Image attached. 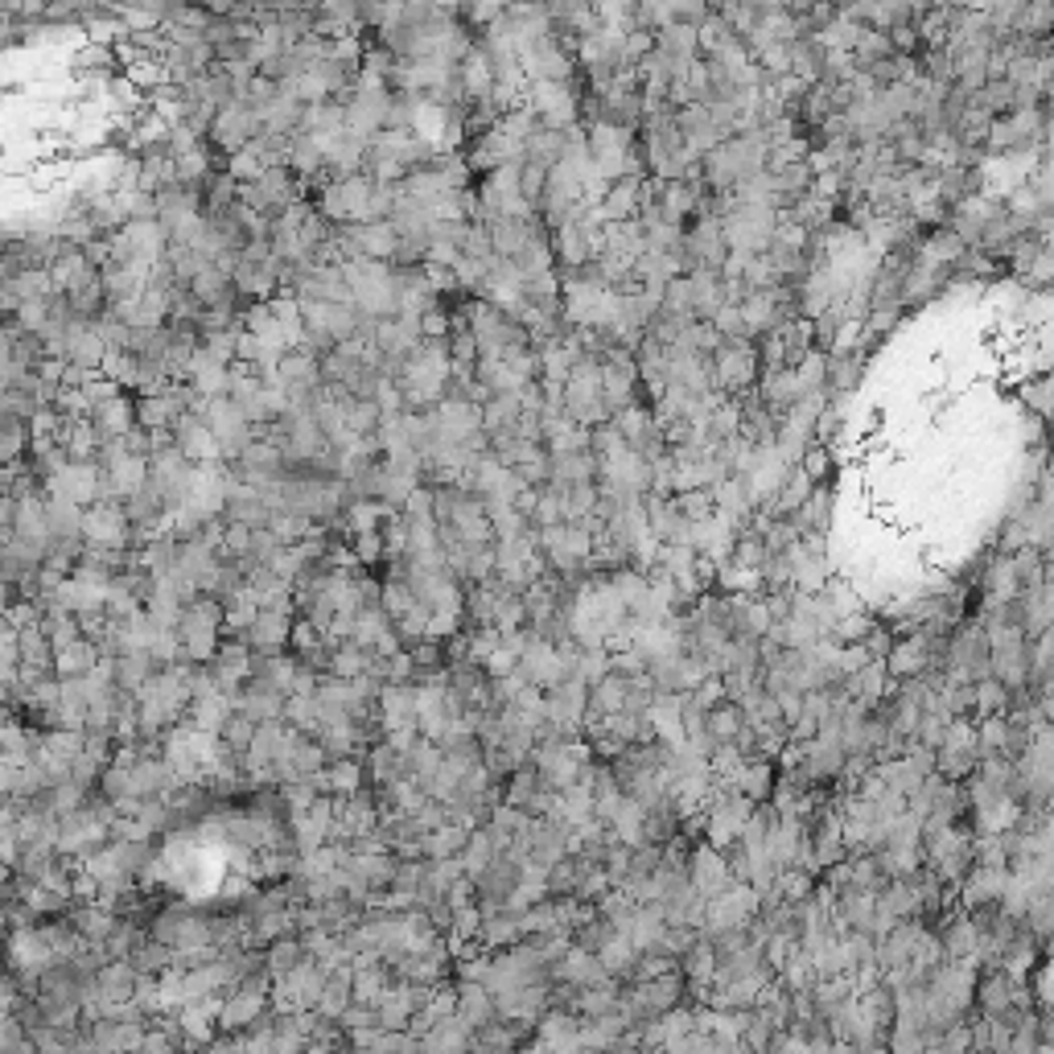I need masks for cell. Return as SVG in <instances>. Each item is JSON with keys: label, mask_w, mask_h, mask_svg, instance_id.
Masks as SVG:
<instances>
[{"label": "cell", "mask_w": 1054, "mask_h": 1054, "mask_svg": "<svg viewBox=\"0 0 1054 1054\" xmlns=\"http://www.w3.org/2000/svg\"><path fill=\"white\" fill-rule=\"evenodd\" d=\"M112 672H116V684L124 692H141L149 680H157V675L165 672L161 663L149 655V651H128V655H120V660H112Z\"/></svg>", "instance_id": "27"}, {"label": "cell", "mask_w": 1054, "mask_h": 1054, "mask_svg": "<svg viewBox=\"0 0 1054 1054\" xmlns=\"http://www.w3.org/2000/svg\"><path fill=\"white\" fill-rule=\"evenodd\" d=\"M762 380V363H759V347L750 338H737V342H725L717 354H713V383L721 392H754V383Z\"/></svg>", "instance_id": "3"}, {"label": "cell", "mask_w": 1054, "mask_h": 1054, "mask_svg": "<svg viewBox=\"0 0 1054 1054\" xmlns=\"http://www.w3.org/2000/svg\"><path fill=\"white\" fill-rule=\"evenodd\" d=\"M367 774H371V787H400V783H412V762H408L404 750H395L392 742L371 745L363 754Z\"/></svg>", "instance_id": "15"}, {"label": "cell", "mask_w": 1054, "mask_h": 1054, "mask_svg": "<svg viewBox=\"0 0 1054 1054\" xmlns=\"http://www.w3.org/2000/svg\"><path fill=\"white\" fill-rule=\"evenodd\" d=\"M99 663H103V648L91 639H79V643L58 651V680H87V675L99 672Z\"/></svg>", "instance_id": "28"}, {"label": "cell", "mask_w": 1054, "mask_h": 1054, "mask_svg": "<svg viewBox=\"0 0 1054 1054\" xmlns=\"http://www.w3.org/2000/svg\"><path fill=\"white\" fill-rule=\"evenodd\" d=\"M293 614H281V610H260L255 626L248 631V648L260 651V655H277V651H289V639H293Z\"/></svg>", "instance_id": "17"}, {"label": "cell", "mask_w": 1054, "mask_h": 1054, "mask_svg": "<svg viewBox=\"0 0 1054 1054\" xmlns=\"http://www.w3.org/2000/svg\"><path fill=\"white\" fill-rule=\"evenodd\" d=\"M235 704H240V713H248V717H252L255 725H268V721H284L289 696H284V692L277 689V684H268V680L252 675V680H248V684L240 689Z\"/></svg>", "instance_id": "12"}, {"label": "cell", "mask_w": 1054, "mask_h": 1054, "mask_svg": "<svg viewBox=\"0 0 1054 1054\" xmlns=\"http://www.w3.org/2000/svg\"><path fill=\"white\" fill-rule=\"evenodd\" d=\"M458 1017H462L470 1030H482L499 1022V1005H494V993L486 984H470L458 981Z\"/></svg>", "instance_id": "18"}, {"label": "cell", "mask_w": 1054, "mask_h": 1054, "mask_svg": "<svg viewBox=\"0 0 1054 1054\" xmlns=\"http://www.w3.org/2000/svg\"><path fill=\"white\" fill-rule=\"evenodd\" d=\"M380 721L383 730H388V737L392 733H404V730H416V721H421V709H416V684H383L380 692Z\"/></svg>", "instance_id": "13"}, {"label": "cell", "mask_w": 1054, "mask_h": 1054, "mask_svg": "<svg viewBox=\"0 0 1054 1054\" xmlns=\"http://www.w3.org/2000/svg\"><path fill=\"white\" fill-rule=\"evenodd\" d=\"M137 988H141V972L128 960H112L108 968H99L91 1001H137Z\"/></svg>", "instance_id": "20"}, {"label": "cell", "mask_w": 1054, "mask_h": 1054, "mask_svg": "<svg viewBox=\"0 0 1054 1054\" xmlns=\"http://www.w3.org/2000/svg\"><path fill=\"white\" fill-rule=\"evenodd\" d=\"M375 185L380 182H375L371 173H354V178H347V182H338V194H342V207H347V219H351V223H367Z\"/></svg>", "instance_id": "36"}, {"label": "cell", "mask_w": 1054, "mask_h": 1054, "mask_svg": "<svg viewBox=\"0 0 1054 1054\" xmlns=\"http://www.w3.org/2000/svg\"><path fill=\"white\" fill-rule=\"evenodd\" d=\"M598 960H602V968L610 972L614 981L626 984V981H631L634 960H639V947H634V943L619 931V935H614V940H610V943L602 947V952H598Z\"/></svg>", "instance_id": "39"}, {"label": "cell", "mask_w": 1054, "mask_h": 1054, "mask_svg": "<svg viewBox=\"0 0 1054 1054\" xmlns=\"http://www.w3.org/2000/svg\"><path fill=\"white\" fill-rule=\"evenodd\" d=\"M83 540H87V549L132 552V520H128L124 503L87 506V515H83Z\"/></svg>", "instance_id": "5"}, {"label": "cell", "mask_w": 1054, "mask_h": 1054, "mask_svg": "<svg viewBox=\"0 0 1054 1054\" xmlns=\"http://www.w3.org/2000/svg\"><path fill=\"white\" fill-rule=\"evenodd\" d=\"M458 79H462L470 103H491V96H494V67H491L486 46L474 42L470 50H465V58L458 62Z\"/></svg>", "instance_id": "16"}, {"label": "cell", "mask_w": 1054, "mask_h": 1054, "mask_svg": "<svg viewBox=\"0 0 1054 1054\" xmlns=\"http://www.w3.org/2000/svg\"><path fill=\"white\" fill-rule=\"evenodd\" d=\"M255 733H260V725H255L248 713H231V721H227L223 730H219V742L227 745V750H235V754H243L248 759V750H252V742H255Z\"/></svg>", "instance_id": "43"}, {"label": "cell", "mask_w": 1054, "mask_h": 1054, "mask_svg": "<svg viewBox=\"0 0 1054 1054\" xmlns=\"http://www.w3.org/2000/svg\"><path fill=\"white\" fill-rule=\"evenodd\" d=\"M528 824H532V815L520 812V807H511V803H499L491 812V820L482 824V829L491 832V841L499 844V853H506L511 844L520 841L523 832H528Z\"/></svg>", "instance_id": "30"}, {"label": "cell", "mask_w": 1054, "mask_h": 1054, "mask_svg": "<svg viewBox=\"0 0 1054 1054\" xmlns=\"http://www.w3.org/2000/svg\"><path fill=\"white\" fill-rule=\"evenodd\" d=\"M499 857V844L491 841V832L486 829H474V836H470V844H465V853L458 861H462V870H465V877L474 882L491 861Z\"/></svg>", "instance_id": "42"}, {"label": "cell", "mask_w": 1054, "mask_h": 1054, "mask_svg": "<svg viewBox=\"0 0 1054 1054\" xmlns=\"http://www.w3.org/2000/svg\"><path fill=\"white\" fill-rule=\"evenodd\" d=\"M91 421H96V429L103 433V441H124L132 429H141V424H137V400H132V395H116L112 404L96 408Z\"/></svg>", "instance_id": "22"}, {"label": "cell", "mask_w": 1054, "mask_h": 1054, "mask_svg": "<svg viewBox=\"0 0 1054 1054\" xmlns=\"http://www.w3.org/2000/svg\"><path fill=\"white\" fill-rule=\"evenodd\" d=\"M128 964L141 972V976H165V972L173 968V947H165V943H157L144 935L141 947L128 956Z\"/></svg>", "instance_id": "41"}, {"label": "cell", "mask_w": 1054, "mask_h": 1054, "mask_svg": "<svg viewBox=\"0 0 1054 1054\" xmlns=\"http://www.w3.org/2000/svg\"><path fill=\"white\" fill-rule=\"evenodd\" d=\"M108 354H112V347L103 342L96 322H79V318H74V322L67 325V363L83 367V371H103Z\"/></svg>", "instance_id": "11"}, {"label": "cell", "mask_w": 1054, "mask_h": 1054, "mask_svg": "<svg viewBox=\"0 0 1054 1054\" xmlns=\"http://www.w3.org/2000/svg\"><path fill=\"white\" fill-rule=\"evenodd\" d=\"M173 445L182 450V458L190 465L223 462V450H219V441H214L211 424L202 421V412H182V416L173 421Z\"/></svg>", "instance_id": "7"}, {"label": "cell", "mask_w": 1054, "mask_h": 1054, "mask_svg": "<svg viewBox=\"0 0 1054 1054\" xmlns=\"http://www.w3.org/2000/svg\"><path fill=\"white\" fill-rule=\"evenodd\" d=\"M1038 1026H1042V1046L1054 1051V1010H1038Z\"/></svg>", "instance_id": "50"}, {"label": "cell", "mask_w": 1054, "mask_h": 1054, "mask_svg": "<svg viewBox=\"0 0 1054 1054\" xmlns=\"http://www.w3.org/2000/svg\"><path fill=\"white\" fill-rule=\"evenodd\" d=\"M549 165H540V161H523L520 165V194L528 198L535 207V214H540V202H544V190H549Z\"/></svg>", "instance_id": "45"}, {"label": "cell", "mask_w": 1054, "mask_h": 1054, "mask_svg": "<svg viewBox=\"0 0 1054 1054\" xmlns=\"http://www.w3.org/2000/svg\"><path fill=\"white\" fill-rule=\"evenodd\" d=\"M886 672L894 684H911L931 672V639L927 634H899V643L890 651Z\"/></svg>", "instance_id": "9"}, {"label": "cell", "mask_w": 1054, "mask_h": 1054, "mask_svg": "<svg viewBox=\"0 0 1054 1054\" xmlns=\"http://www.w3.org/2000/svg\"><path fill=\"white\" fill-rule=\"evenodd\" d=\"M730 783L742 791L750 803H771L774 787H779V766H774L771 759H750Z\"/></svg>", "instance_id": "19"}, {"label": "cell", "mask_w": 1054, "mask_h": 1054, "mask_svg": "<svg viewBox=\"0 0 1054 1054\" xmlns=\"http://www.w3.org/2000/svg\"><path fill=\"white\" fill-rule=\"evenodd\" d=\"M742 730H745V709L737 701H725V704H717V709L704 713V733L713 737V745L737 742V733Z\"/></svg>", "instance_id": "35"}, {"label": "cell", "mask_w": 1054, "mask_h": 1054, "mask_svg": "<svg viewBox=\"0 0 1054 1054\" xmlns=\"http://www.w3.org/2000/svg\"><path fill=\"white\" fill-rule=\"evenodd\" d=\"M347 544H351L354 556L363 561V569H367V564H380V561H388V549H383V535H380V532H359V535H351Z\"/></svg>", "instance_id": "48"}, {"label": "cell", "mask_w": 1054, "mask_h": 1054, "mask_svg": "<svg viewBox=\"0 0 1054 1054\" xmlns=\"http://www.w3.org/2000/svg\"><path fill=\"white\" fill-rule=\"evenodd\" d=\"M182 416V408L169 392L161 395H137V424L149 429V433H161V429H173V421Z\"/></svg>", "instance_id": "34"}, {"label": "cell", "mask_w": 1054, "mask_h": 1054, "mask_svg": "<svg viewBox=\"0 0 1054 1054\" xmlns=\"http://www.w3.org/2000/svg\"><path fill=\"white\" fill-rule=\"evenodd\" d=\"M626 696H631V675L610 672L590 689V717H619V713H626Z\"/></svg>", "instance_id": "25"}, {"label": "cell", "mask_w": 1054, "mask_h": 1054, "mask_svg": "<svg viewBox=\"0 0 1054 1054\" xmlns=\"http://www.w3.org/2000/svg\"><path fill=\"white\" fill-rule=\"evenodd\" d=\"M289 169H293L301 182H313L325 169L322 144L313 141V137H305V132H297L293 141H289Z\"/></svg>", "instance_id": "37"}, {"label": "cell", "mask_w": 1054, "mask_h": 1054, "mask_svg": "<svg viewBox=\"0 0 1054 1054\" xmlns=\"http://www.w3.org/2000/svg\"><path fill=\"white\" fill-rule=\"evenodd\" d=\"M354 1005V968L351 964H342V968H330L325 972V988H322V1001H318V1010L322 1017H330V1022H338L342 1013Z\"/></svg>", "instance_id": "23"}, {"label": "cell", "mask_w": 1054, "mask_h": 1054, "mask_svg": "<svg viewBox=\"0 0 1054 1054\" xmlns=\"http://www.w3.org/2000/svg\"><path fill=\"white\" fill-rule=\"evenodd\" d=\"M1013 1010H1034V993L1022 981H1013L1005 968H981V976H976V1013L981 1017H1005Z\"/></svg>", "instance_id": "4"}, {"label": "cell", "mask_w": 1054, "mask_h": 1054, "mask_svg": "<svg viewBox=\"0 0 1054 1054\" xmlns=\"http://www.w3.org/2000/svg\"><path fill=\"white\" fill-rule=\"evenodd\" d=\"M684 997H689L684 972H672V976H660V981L648 984H626V1013H631V1022H651V1017L680 1010Z\"/></svg>", "instance_id": "2"}, {"label": "cell", "mask_w": 1054, "mask_h": 1054, "mask_svg": "<svg viewBox=\"0 0 1054 1054\" xmlns=\"http://www.w3.org/2000/svg\"><path fill=\"white\" fill-rule=\"evenodd\" d=\"M375 660H380V655H375L371 648H359L354 639H347V643H334L330 675H338V680H359V675H371Z\"/></svg>", "instance_id": "31"}, {"label": "cell", "mask_w": 1054, "mask_h": 1054, "mask_svg": "<svg viewBox=\"0 0 1054 1054\" xmlns=\"http://www.w3.org/2000/svg\"><path fill=\"white\" fill-rule=\"evenodd\" d=\"M923 1054H952V1051H947L943 1042H931V1046H927V1051H923Z\"/></svg>", "instance_id": "52"}, {"label": "cell", "mask_w": 1054, "mask_h": 1054, "mask_svg": "<svg viewBox=\"0 0 1054 1054\" xmlns=\"http://www.w3.org/2000/svg\"><path fill=\"white\" fill-rule=\"evenodd\" d=\"M689 877H692V886L701 890L709 902L721 899V894H730V890L737 886V877H733V870H730V857H725V853H717L713 844H696L692 865H689Z\"/></svg>", "instance_id": "8"}, {"label": "cell", "mask_w": 1054, "mask_h": 1054, "mask_svg": "<svg viewBox=\"0 0 1054 1054\" xmlns=\"http://www.w3.org/2000/svg\"><path fill=\"white\" fill-rule=\"evenodd\" d=\"M556 981H564V984H576V988H593V984H605V981H614L610 972L602 968V960L593 956V952H569V956L556 964V972H552Z\"/></svg>", "instance_id": "26"}, {"label": "cell", "mask_w": 1054, "mask_h": 1054, "mask_svg": "<svg viewBox=\"0 0 1054 1054\" xmlns=\"http://www.w3.org/2000/svg\"><path fill=\"white\" fill-rule=\"evenodd\" d=\"M556 523H564V491L544 486V491H540V503H535L532 528L535 532H544V528H556Z\"/></svg>", "instance_id": "46"}, {"label": "cell", "mask_w": 1054, "mask_h": 1054, "mask_svg": "<svg viewBox=\"0 0 1054 1054\" xmlns=\"http://www.w3.org/2000/svg\"><path fill=\"white\" fill-rule=\"evenodd\" d=\"M198 412H202V421L211 424L214 441H219V450H223V462H240L243 453H248V445L255 441V424L248 421V412H243L231 395L207 400Z\"/></svg>", "instance_id": "1"}, {"label": "cell", "mask_w": 1054, "mask_h": 1054, "mask_svg": "<svg viewBox=\"0 0 1054 1054\" xmlns=\"http://www.w3.org/2000/svg\"><path fill=\"white\" fill-rule=\"evenodd\" d=\"M857 1005H861V1013H865V1022H873L882 1034H890L894 1022H899V993H894L886 981L865 988V993L857 997Z\"/></svg>", "instance_id": "29"}, {"label": "cell", "mask_w": 1054, "mask_h": 1054, "mask_svg": "<svg viewBox=\"0 0 1054 1054\" xmlns=\"http://www.w3.org/2000/svg\"><path fill=\"white\" fill-rule=\"evenodd\" d=\"M680 972H684L689 984H717V952H713V943H696L689 956L680 960Z\"/></svg>", "instance_id": "40"}, {"label": "cell", "mask_w": 1054, "mask_h": 1054, "mask_svg": "<svg viewBox=\"0 0 1054 1054\" xmlns=\"http://www.w3.org/2000/svg\"><path fill=\"white\" fill-rule=\"evenodd\" d=\"M268 952V972H272V981H284V976H293L305 960H310V952H305V943H301V935H289V940H277L272 947H264Z\"/></svg>", "instance_id": "38"}, {"label": "cell", "mask_w": 1054, "mask_h": 1054, "mask_svg": "<svg viewBox=\"0 0 1054 1054\" xmlns=\"http://www.w3.org/2000/svg\"><path fill=\"white\" fill-rule=\"evenodd\" d=\"M255 137H264V120H260V112H255V108H248V103H240V99H235V103H227L223 112L214 116L211 141H214V149H219V153H227V157L243 153V149H248Z\"/></svg>", "instance_id": "6"}, {"label": "cell", "mask_w": 1054, "mask_h": 1054, "mask_svg": "<svg viewBox=\"0 0 1054 1054\" xmlns=\"http://www.w3.org/2000/svg\"><path fill=\"white\" fill-rule=\"evenodd\" d=\"M672 972H680V960L660 956V952H639L626 984H648V981H660V976H672Z\"/></svg>", "instance_id": "44"}, {"label": "cell", "mask_w": 1054, "mask_h": 1054, "mask_svg": "<svg viewBox=\"0 0 1054 1054\" xmlns=\"http://www.w3.org/2000/svg\"><path fill=\"white\" fill-rule=\"evenodd\" d=\"M482 766H486V774H491V779H494V783H499V787H506V779H511V774L520 771L523 759H520V754H511L506 745H494V750H486V759H482Z\"/></svg>", "instance_id": "47"}, {"label": "cell", "mask_w": 1054, "mask_h": 1054, "mask_svg": "<svg viewBox=\"0 0 1054 1054\" xmlns=\"http://www.w3.org/2000/svg\"><path fill=\"white\" fill-rule=\"evenodd\" d=\"M474 836V824L470 820H453L445 829H436L424 836V861H458L465 853V844Z\"/></svg>", "instance_id": "24"}, {"label": "cell", "mask_w": 1054, "mask_h": 1054, "mask_svg": "<svg viewBox=\"0 0 1054 1054\" xmlns=\"http://www.w3.org/2000/svg\"><path fill=\"white\" fill-rule=\"evenodd\" d=\"M643 1054H667V1046H643Z\"/></svg>", "instance_id": "53"}, {"label": "cell", "mask_w": 1054, "mask_h": 1054, "mask_svg": "<svg viewBox=\"0 0 1054 1054\" xmlns=\"http://www.w3.org/2000/svg\"><path fill=\"white\" fill-rule=\"evenodd\" d=\"M614 935H619V927H614V923H610V919H605L598 906H593V911L585 914V919H581L573 931H569V940H573L576 952H593V956H598V952H602V947L614 940Z\"/></svg>", "instance_id": "33"}, {"label": "cell", "mask_w": 1054, "mask_h": 1054, "mask_svg": "<svg viewBox=\"0 0 1054 1054\" xmlns=\"http://www.w3.org/2000/svg\"><path fill=\"white\" fill-rule=\"evenodd\" d=\"M800 470H803V474H807L812 482H820L824 474H829V450H824V441H815V445H807V450H803Z\"/></svg>", "instance_id": "49"}, {"label": "cell", "mask_w": 1054, "mask_h": 1054, "mask_svg": "<svg viewBox=\"0 0 1054 1054\" xmlns=\"http://www.w3.org/2000/svg\"><path fill=\"white\" fill-rule=\"evenodd\" d=\"M470 1038H474V1030L453 1013L445 1022H436V1030L424 1038V1054H470Z\"/></svg>", "instance_id": "32"}, {"label": "cell", "mask_w": 1054, "mask_h": 1054, "mask_svg": "<svg viewBox=\"0 0 1054 1054\" xmlns=\"http://www.w3.org/2000/svg\"><path fill=\"white\" fill-rule=\"evenodd\" d=\"M605 1054H643V1046H639V1042H634V1038H619V1042H614V1046H610V1051H605Z\"/></svg>", "instance_id": "51"}, {"label": "cell", "mask_w": 1054, "mask_h": 1054, "mask_svg": "<svg viewBox=\"0 0 1054 1054\" xmlns=\"http://www.w3.org/2000/svg\"><path fill=\"white\" fill-rule=\"evenodd\" d=\"M935 935L943 943V956L956 964H976V923L968 911H947L935 923Z\"/></svg>", "instance_id": "14"}, {"label": "cell", "mask_w": 1054, "mask_h": 1054, "mask_svg": "<svg viewBox=\"0 0 1054 1054\" xmlns=\"http://www.w3.org/2000/svg\"><path fill=\"white\" fill-rule=\"evenodd\" d=\"M342 235L351 240L354 255L359 260H380V264H392L395 248H400V235H395L392 223H351L342 227Z\"/></svg>", "instance_id": "10"}, {"label": "cell", "mask_w": 1054, "mask_h": 1054, "mask_svg": "<svg viewBox=\"0 0 1054 1054\" xmlns=\"http://www.w3.org/2000/svg\"><path fill=\"white\" fill-rule=\"evenodd\" d=\"M325 787H330L334 800H354V795H363V791L371 787L367 762L363 759H334L330 766H325Z\"/></svg>", "instance_id": "21"}]
</instances>
